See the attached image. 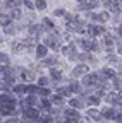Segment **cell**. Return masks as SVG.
Here are the masks:
<instances>
[{
  "label": "cell",
  "mask_w": 122,
  "mask_h": 123,
  "mask_svg": "<svg viewBox=\"0 0 122 123\" xmlns=\"http://www.w3.org/2000/svg\"><path fill=\"white\" fill-rule=\"evenodd\" d=\"M86 121L103 123L105 118H103V115H101V110H98V108H88V110H86Z\"/></svg>",
  "instance_id": "obj_1"
},
{
  "label": "cell",
  "mask_w": 122,
  "mask_h": 123,
  "mask_svg": "<svg viewBox=\"0 0 122 123\" xmlns=\"http://www.w3.org/2000/svg\"><path fill=\"white\" fill-rule=\"evenodd\" d=\"M62 116L67 118V120H83V115L79 110H74V108H65V110L62 111Z\"/></svg>",
  "instance_id": "obj_2"
},
{
  "label": "cell",
  "mask_w": 122,
  "mask_h": 123,
  "mask_svg": "<svg viewBox=\"0 0 122 123\" xmlns=\"http://www.w3.org/2000/svg\"><path fill=\"white\" fill-rule=\"evenodd\" d=\"M101 115H103L105 121H114L115 115H117V110L114 106H105V108H101Z\"/></svg>",
  "instance_id": "obj_3"
},
{
  "label": "cell",
  "mask_w": 122,
  "mask_h": 123,
  "mask_svg": "<svg viewBox=\"0 0 122 123\" xmlns=\"http://www.w3.org/2000/svg\"><path fill=\"white\" fill-rule=\"evenodd\" d=\"M98 80H100V75H98V74H88V75L83 77V86L91 87V86L98 84Z\"/></svg>",
  "instance_id": "obj_4"
},
{
  "label": "cell",
  "mask_w": 122,
  "mask_h": 123,
  "mask_svg": "<svg viewBox=\"0 0 122 123\" xmlns=\"http://www.w3.org/2000/svg\"><path fill=\"white\" fill-rule=\"evenodd\" d=\"M105 7L108 9L110 12H114V14H117V12L122 10V5L119 2H115V0H105Z\"/></svg>",
  "instance_id": "obj_5"
},
{
  "label": "cell",
  "mask_w": 122,
  "mask_h": 123,
  "mask_svg": "<svg viewBox=\"0 0 122 123\" xmlns=\"http://www.w3.org/2000/svg\"><path fill=\"white\" fill-rule=\"evenodd\" d=\"M88 74H89L88 65H78L72 70V77H83V75H88Z\"/></svg>",
  "instance_id": "obj_6"
},
{
  "label": "cell",
  "mask_w": 122,
  "mask_h": 123,
  "mask_svg": "<svg viewBox=\"0 0 122 123\" xmlns=\"http://www.w3.org/2000/svg\"><path fill=\"white\" fill-rule=\"evenodd\" d=\"M100 75V80H108V79H115V70H112V68H103L101 70V74H98Z\"/></svg>",
  "instance_id": "obj_7"
},
{
  "label": "cell",
  "mask_w": 122,
  "mask_h": 123,
  "mask_svg": "<svg viewBox=\"0 0 122 123\" xmlns=\"http://www.w3.org/2000/svg\"><path fill=\"white\" fill-rule=\"evenodd\" d=\"M100 101H101V98H100L98 94H91V96L86 98V104H88L89 108H96V106H100Z\"/></svg>",
  "instance_id": "obj_8"
},
{
  "label": "cell",
  "mask_w": 122,
  "mask_h": 123,
  "mask_svg": "<svg viewBox=\"0 0 122 123\" xmlns=\"http://www.w3.org/2000/svg\"><path fill=\"white\" fill-rule=\"evenodd\" d=\"M67 104H69L71 108H74V110H79V111H81V110H84V106H86V104H84L79 98H71Z\"/></svg>",
  "instance_id": "obj_9"
},
{
  "label": "cell",
  "mask_w": 122,
  "mask_h": 123,
  "mask_svg": "<svg viewBox=\"0 0 122 123\" xmlns=\"http://www.w3.org/2000/svg\"><path fill=\"white\" fill-rule=\"evenodd\" d=\"M12 92H14V94H17V96H26V94H28V86L17 84V86L12 87Z\"/></svg>",
  "instance_id": "obj_10"
},
{
  "label": "cell",
  "mask_w": 122,
  "mask_h": 123,
  "mask_svg": "<svg viewBox=\"0 0 122 123\" xmlns=\"http://www.w3.org/2000/svg\"><path fill=\"white\" fill-rule=\"evenodd\" d=\"M21 79H22L24 82H29V84H31V82L35 80V74L29 72V70H21Z\"/></svg>",
  "instance_id": "obj_11"
},
{
  "label": "cell",
  "mask_w": 122,
  "mask_h": 123,
  "mask_svg": "<svg viewBox=\"0 0 122 123\" xmlns=\"http://www.w3.org/2000/svg\"><path fill=\"white\" fill-rule=\"evenodd\" d=\"M47 53H48V46H45V44L36 46V56L38 58H47Z\"/></svg>",
  "instance_id": "obj_12"
},
{
  "label": "cell",
  "mask_w": 122,
  "mask_h": 123,
  "mask_svg": "<svg viewBox=\"0 0 122 123\" xmlns=\"http://www.w3.org/2000/svg\"><path fill=\"white\" fill-rule=\"evenodd\" d=\"M45 46L53 48V50H58V44L55 41V36H47V38H45Z\"/></svg>",
  "instance_id": "obj_13"
},
{
  "label": "cell",
  "mask_w": 122,
  "mask_h": 123,
  "mask_svg": "<svg viewBox=\"0 0 122 123\" xmlns=\"http://www.w3.org/2000/svg\"><path fill=\"white\" fill-rule=\"evenodd\" d=\"M41 33H43L41 26H31V27H29V36H31V38H38Z\"/></svg>",
  "instance_id": "obj_14"
},
{
  "label": "cell",
  "mask_w": 122,
  "mask_h": 123,
  "mask_svg": "<svg viewBox=\"0 0 122 123\" xmlns=\"http://www.w3.org/2000/svg\"><path fill=\"white\" fill-rule=\"evenodd\" d=\"M83 46L84 50H98V44L93 39H83Z\"/></svg>",
  "instance_id": "obj_15"
},
{
  "label": "cell",
  "mask_w": 122,
  "mask_h": 123,
  "mask_svg": "<svg viewBox=\"0 0 122 123\" xmlns=\"http://www.w3.org/2000/svg\"><path fill=\"white\" fill-rule=\"evenodd\" d=\"M52 104H53L55 108H62V106H64V98L58 96V94H55V96L52 98Z\"/></svg>",
  "instance_id": "obj_16"
},
{
  "label": "cell",
  "mask_w": 122,
  "mask_h": 123,
  "mask_svg": "<svg viewBox=\"0 0 122 123\" xmlns=\"http://www.w3.org/2000/svg\"><path fill=\"white\" fill-rule=\"evenodd\" d=\"M69 89H71V92H76V94H79V92H81V84H79V82H76V80H71Z\"/></svg>",
  "instance_id": "obj_17"
},
{
  "label": "cell",
  "mask_w": 122,
  "mask_h": 123,
  "mask_svg": "<svg viewBox=\"0 0 122 123\" xmlns=\"http://www.w3.org/2000/svg\"><path fill=\"white\" fill-rule=\"evenodd\" d=\"M57 94H58V96H62V98H69L72 92H71L69 87H58V89H57Z\"/></svg>",
  "instance_id": "obj_18"
},
{
  "label": "cell",
  "mask_w": 122,
  "mask_h": 123,
  "mask_svg": "<svg viewBox=\"0 0 122 123\" xmlns=\"http://www.w3.org/2000/svg\"><path fill=\"white\" fill-rule=\"evenodd\" d=\"M112 87L117 92H122V79H117V77H115V79L112 80Z\"/></svg>",
  "instance_id": "obj_19"
},
{
  "label": "cell",
  "mask_w": 122,
  "mask_h": 123,
  "mask_svg": "<svg viewBox=\"0 0 122 123\" xmlns=\"http://www.w3.org/2000/svg\"><path fill=\"white\" fill-rule=\"evenodd\" d=\"M21 5V0H5V7L9 9H17Z\"/></svg>",
  "instance_id": "obj_20"
},
{
  "label": "cell",
  "mask_w": 122,
  "mask_h": 123,
  "mask_svg": "<svg viewBox=\"0 0 122 123\" xmlns=\"http://www.w3.org/2000/svg\"><path fill=\"white\" fill-rule=\"evenodd\" d=\"M38 96H40V98H50V96H52V92H50V89H47V87H40Z\"/></svg>",
  "instance_id": "obj_21"
},
{
  "label": "cell",
  "mask_w": 122,
  "mask_h": 123,
  "mask_svg": "<svg viewBox=\"0 0 122 123\" xmlns=\"http://www.w3.org/2000/svg\"><path fill=\"white\" fill-rule=\"evenodd\" d=\"M26 43H14V51L16 53H21V51H24V48H26Z\"/></svg>",
  "instance_id": "obj_22"
},
{
  "label": "cell",
  "mask_w": 122,
  "mask_h": 123,
  "mask_svg": "<svg viewBox=\"0 0 122 123\" xmlns=\"http://www.w3.org/2000/svg\"><path fill=\"white\" fill-rule=\"evenodd\" d=\"M50 75H52L53 80H60V79H62V74H60V70H57V68H52Z\"/></svg>",
  "instance_id": "obj_23"
},
{
  "label": "cell",
  "mask_w": 122,
  "mask_h": 123,
  "mask_svg": "<svg viewBox=\"0 0 122 123\" xmlns=\"http://www.w3.org/2000/svg\"><path fill=\"white\" fill-rule=\"evenodd\" d=\"M55 62H57V60H55L53 56H50V58H43V65H45V67H53Z\"/></svg>",
  "instance_id": "obj_24"
},
{
  "label": "cell",
  "mask_w": 122,
  "mask_h": 123,
  "mask_svg": "<svg viewBox=\"0 0 122 123\" xmlns=\"http://www.w3.org/2000/svg\"><path fill=\"white\" fill-rule=\"evenodd\" d=\"M10 19H12V17H9V15H4V14H2V17H0V22H2L4 27H7V26H10Z\"/></svg>",
  "instance_id": "obj_25"
},
{
  "label": "cell",
  "mask_w": 122,
  "mask_h": 123,
  "mask_svg": "<svg viewBox=\"0 0 122 123\" xmlns=\"http://www.w3.org/2000/svg\"><path fill=\"white\" fill-rule=\"evenodd\" d=\"M35 7H36L38 10H45V9H47V2H45V0H36Z\"/></svg>",
  "instance_id": "obj_26"
},
{
  "label": "cell",
  "mask_w": 122,
  "mask_h": 123,
  "mask_svg": "<svg viewBox=\"0 0 122 123\" xmlns=\"http://www.w3.org/2000/svg\"><path fill=\"white\" fill-rule=\"evenodd\" d=\"M10 17L12 19H19L21 17V10L19 9H10Z\"/></svg>",
  "instance_id": "obj_27"
},
{
  "label": "cell",
  "mask_w": 122,
  "mask_h": 123,
  "mask_svg": "<svg viewBox=\"0 0 122 123\" xmlns=\"http://www.w3.org/2000/svg\"><path fill=\"white\" fill-rule=\"evenodd\" d=\"M0 62H2V67H7L9 65V56L5 53H2V55H0Z\"/></svg>",
  "instance_id": "obj_28"
},
{
  "label": "cell",
  "mask_w": 122,
  "mask_h": 123,
  "mask_svg": "<svg viewBox=\"0 0 122 123\" xmlns=\"http://www.w3.org/2000/svg\"><path fill=\"white\" fill-rule=\"evenodd\" d=\"M105 44H107V46H112V44H114V38H112L110 34H105Z\"/></svg>",
  "instance_id": "obj_29"
},
{
  "label": "cell",
  "mask_w": 122,
  "mask_h": 123,
  "mask_svg": "<svg viewBox=\"0 0 122 123\" xmlns=\"http://www.w3.org/2000/svg\"><path fill=\"white\" fill-rule=\"evenodd\" d=\"M98 34H105V27H101V26H95V36H98Z\"/></svg>",
  "instance_id": "obj_30"
},
{
  "label": "cell",
  "mask_w": 122,
  "mask_h": 123,
  "mask_svg": "<svg viewBox=\"0 0 122 123\" xmlns=\"http://www.w3.org/2000/svg\"><path fill=\"white\" fill-rule=\"evenodd\" d=\"M45 26H47L48 29H53V22H52L50 19H43V27H45Z\"/></svg>",
  "instance_id": "obj_31"
},
{
  "label": "cell",
  "mask_w": 122,
  "mask_h": 123,
  "mask_svg": "<svg viewBox=\"0 0 122 123\" xmlns=\"http://www.w3.org/2000/svg\"><path fill=\"white\" fill-rule=\"evenodd\" d=\"M114 123H122V111H120V110L117 111V115H115V120H114Z\"/></svg>",
  "instance_id": "obj_32"
},
{
  "label": "cell",
  "mask_w": 122,
  "mask_h": 123,
  "mask_svg": "<svg viewBox=\"0 0 122 123\" xmlns=\"http://www.w3.org/2000/svg\"><path fill=\"white\" fill-rule=\"evenodd\" d=\"M47 84H48V80H47V79H45V77H41V79L38 80V86H40V87H45V86H47Z\"/></svg>",
  "instance_id": "obj_33"
},
{
  "label": "cell",
  "mask_w": 122,
  "mask_h": 123,
  "mask_svg": "<svg viewBox=\"0 0 122 123\" xmlns=\"http://www.w3.org/2000/svg\"><path fill=\"white\" fill-rule=\"evenodd\" d=\"M24 5H26L29 10H31V9H36V7H35V4H31V0H24Z\"/></svg>",
  "instance_id": "obj_34"
},
{
  "label": "cell",
  "mask_w": 122,
  "mask_h": 123,
  "mask_svg": "<svg viewBox=\"0 0 122 123\" xmlns=\"http://www.w3.org/2000/svg\"><path fill=\"white\" fill-rule=\"evenodd\" d=\"M88 34L89 36H95V26H88Z\"/></svg>",
  "instance_id": "obj_35"
},
{
  "label": "cell",
  "mask_w": 122,
  "mask_h": 123,
  "mask_svg": "<svg viewBox=\"0 0 122 123\" xmlns=\"http://www.w3.org/2000/svg\"><path fill=\"white\" fill-rule=\"evenodd\" d=\"M78 58H79V60H91V56H89L88 53H83V55H79Z\"/></svg>",
  "instance_id": "obj_36"
},
{
  "label": "cell",
  "mask_w": 122,
  "mask_h": 123,
  "mask_svg": "<svg viewBox=\"0 0 122 123\" xmlns=\"http://www.w3.org/2000/svg\"><path fill=\"white\" fill-rule=\"evenodd\" d=\"M53 14H55V15H57V17H58V15H64L65 12H64V9H57V10H55Z\"/></svg>",
  "instance_id": "obj_37"
},
{
  "label": "cell",
  "mask_w": 122,
  "mask_h": 123,
  "mask_svg": "<svg viewBox=\"0 0 122 123\" xmlns=\"http://www.w3.org/2000/svg\"><path fill=\"white\" fill-rule=\"evenodd\" d=\"M119 34H120V38H122V24H120V27H119Z\"/></svg>",
  "instance_id": "obj_38"
},
{
  "label": "cell",
  "mask_w": 122,
  "mask_h": 123,
  "mask_svg": "<svg viewBox=\"0 0 122 123\" xmlns=\"http://www.w3.org/2000/svg\"><path fill=\"white\" fill-rule=\"evenodd\" d=\"M119 53H120V55H122V46H120V48H119Z\"/></svg>",
  "instance_id": "obj_39"
},
{
  "label": "cell",
  "mask_w": 122,
  "mask_h": 123,
  "mask_svg": "<svg viewBox=\"0 0 122 123\" xmlns=\"http://www.w3.org/2000/svg\"><path fill=\"white\" fill-rule=\"evenodd\" d=\"M115 2H119V4H120V5H122V0H115Z\"/></svg>",
  "instance_id": "obj_40"
},
{
  "label": "cell",
  "mask_w": 122,
  "mask_h": 123,
  "mask_svg": "<svg viewBox=\"0 0 122 123\" xmlns=\"http://www.w3.org/2000/svg\"><path fill=\"white\" fill-rule=\"evenodd\" d=\"M79 2H84V0H79Z\"/></svg>",
  "instance_id": "obj_41"
}]
</instances>
